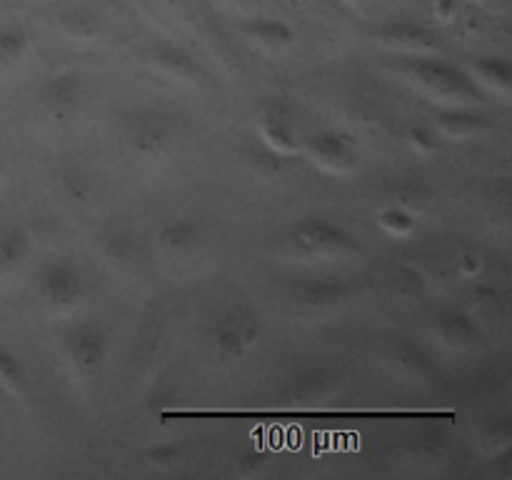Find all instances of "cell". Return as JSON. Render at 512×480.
<instances>
[{
	"mask_svg": "<svg viewBox=\"0 0 512 480\" xmlns=\"http://www.w3.org/2000/svg\"><path fill=\"white\" fill-rule=\"evenodd\" d=\"M398 68L420 85L428 93L440 95V98L453 100H483V90L475 83L473 75L465 73L463 68L445 60L433 58L428 53H408L398 60Z\"/></svg>",
	"mask_w": 512,
	"mask_h": 480,
	"instance_id": "cell-1",
	"label": "cell"
},
{
	"mask_svg": "<svg viewBox=\"0 0 512 480\" xmlns=\"http://www.w3.org/2000/svg\"><path fill=\"white\" fill-rule=\"evenodd\" d=\"M63 348L73 368L85 378H93L105 368L110 350V333L100 320L80 318L65 328Z\"/></svg>",
	"mask_w": 512,
	"mask_h": 480,
	"instance_id": "cell-2",
	"label": "cell"
},
{
	"mask_svg": "<svg viewBox=\"0 0 512 480\" xmlns=\"http://www.w3.org/2000/svg\"><path fill=\"white\" fill-rule=\"evenodd\" d=\"M38 293L53 308H75L85 295V275L73 258H48L38 270Z\"/></svg>",
	"mask_w": 512,
	"mask_h": 480,
	"instance_id": "cell-3",
	"label": "cell"
},
{
	"mask_svg": "<svg viewBox=\"0 0 512 480\" xmlns=\"http://www.w3.org/2000/svg\"><path fill=\"white\" fill-rule=\"evenodd\" d=\"M293 245L305 255H358L360 245L340 225L323 218L300 220L293 228Z\"/></svg>",
	"mask_w": 512,
	"mask_h": 480,
	"instance_id": "cell-4",
	"label": "cell"
},
{
	"mask_svg": "<svg viewBox=\"0 0 512 480\" xmlns=\"http://www.w3.org/2000/svg\"><path fill=\"white\" fill-rule=\"evenodd\" d=\"M125 138L140 155H160L173 143V125L155 110H135L125 123Z\"/></svg>",
	"mask_w": 512,
	"mask_h": 480,
	"instance_id": "cell-5",
	"label": "cell"
},
{
	"mask_svg": "<svg viewBox=\"0 0 512 480\" xmlns=\"http://www.w3.org/2000/svg\"><path fill=\"white\" fill-rule=\"evenodd\" d=\"M305 153L325 170L333 173H345L355 165V148L345 135L335 130H320L305 140Z\"/></svg>",
	"mask_w": 512,
	"mask_h": 480,
	"instance_id": "cell-6",
	"label": "cell"
},
{
	"mask_svg": "<svg viewBox=\"0 0 512 480\" xmlns=\"http://www.w3.org/2000/svg\"><path fill=\"white\" fill-rule=\"evenodd\" d=\"M85 83L80 73H58L48 78L43 85V105L53 118L68 120L70 115L78 113L80 103H83Z\"/></svg>",
	"mask_w": 512,
	"mask_h": 480,
	"instance_id": "cell-7",
	"label": "cell"
},
{
	"mask_svg": "<svg viewBox=\"0 0 512 480\" xmlns=\"http://www.w3.org/2000/svg\"><path fill=\"white\" fill-rule=\"evenodd\" d=\"M210 338H213V345L223 355H240L258 338V320L243 318L238 313H228L215 320Z\"/></svg>",
	"mask_w": 512,
	"mask_h": 480,
	"instance_id": "cell-8",
	"label": "cell"
},
{
	"mask_svg": "<svg viewBox=\"0 0 512 480\" xmlns=\"http://www.w3.org/2000/svg\"><path fill=\"white\" fill-rule=\"evenodd\" d=\"M385 45L405 50V53H430L440 45L438 33L428 25L413 23V20H390L378 30Z\"/></svg>",
	"mask_w": 512,
	"mask_h": 480,
	"instance_id": "cell-9",
	"label": "cell"
},
{
	"mask_svg": "<svg viewBox=\"0 0 512 480\" xmlns=\"http://www.w3.org/2000/svg\"><path fill=\"white\" fill-rule=\"evenodd\" d=\"M348 293V283H343L340 278H320V275L298 278V283H293V288H290L295 303L308 305V308H323V305L340 303V300L348 298Z\"/></svg>",
	"mask_w": 512,
	"mask_h": 480,
	"instance_id": "cell-10",
	"label": "cell"
},
{
	"mask_svg": "<svg viewBox=\"0 0 512 480\" xmlns=\"http://www.w3.org/2000/svg\"><path fill=\"white\" fill-rule=\"evenodd\" d=\"M260 135H263L265 145L280 155L298 150V135L288 118V108L280 103H270L260 113Z\"/></svg>",
	"mask_w": 512,
	"mask_h": 480,
	"instance_id": "cell-11",
	"label": "cell"
},
{
	"mask_svg": "<svg viewBox=\"0 0 512 480\" xmlns=\"http://www.w3.org/2000/svg\"><path fill=\"white\" fill-rule=\"evenodd\" d=\"M150 60H153V65H158L160 70H165V73L173 75V78L185 80V83H205V80H208V73H205L203 65H200L193 55L185 53V50L175 48V45H155V48L150 50Z\"/></svg>",
	"mask_w": 512,
	"mask_h": 480,
	"instance_id": "cell-12",
	"label": "cell"
},
{
	"mask_svg": "<svg viewBox=\"0 0 512 480\" xmlns=\"http://www.w3.org/2000/svg\"><path fill=\"white\" fill-rule=\"evenodd\" d=\"M435 328H438L440 338L445 343L455 345V348H473L475 343L483 340L478 325L473 323L468 313H463L460 308H445L435 315Z\"/></svg>",
	"mask_w": 512,
	"mask_h": 480,
	"instance_id": "cell-13",
	"label": "cell"
},
{
	"mask_svg": "<svg viewBox=\"0 0 512 480\" xmlns=\"http://www.w3.org/2000/svg\"><path fill=\"white\" fill-rule=\"evenodd\" d=\"M435 125L443 130L448 138H470V135L480 133V130L488 128V118L473 110L455 108V110H440L435 115Z\"/></svg>",
	"mask_w": 512,
	"mask_h": 480,
	"instance_id": "cell-14",
	"label": "cell"
},
{
	"mask_svg": "<svg viewBox=\"0 0 512 480\" xmlns=\"http://www.w3.org/2000/svg\"><path fill=\"white\" fill-rule=\"evenodd\" d=\"M30 250H33V240H30L28 230L5 228L0 233V275L20 268L28 260Z\"/></svg>",
	"mask_w": 512,
	"mask_h": 480,
	"instance_id": "cell-15",
	"label": "cell"
},
{
	"mask_svg": "<svg viewBox=\"0 0 512 480\" xmlns=\"http://www.w3.org/2000/svg\"><path fill=\"white\" fill-rule=\"evenodd\" d=\"M200 238H203V228L190 218L170 220L160 228V243L168 250H175V253H188L200 243Z\"/></svg>",
	"mask_w": 512,
	"mask_h": 480,
	"instance_id": "cell-16",
	"label": "cell"
},
{
	"mask_svg": "<svg viewBox=\"0 0 512 480\" xmlns=\"http://www.w3.org/2000/svg\"><path fill=\"white\" fill-rule=\"evenodd\" d=\"M473 73L478 75L480 83L493 85V90H503L508 93L512 85V68L505 58L498 55H488V58H475L473 60Z\"/></svg>",
	"mask_w": 512,
	"mask_h": 480,
	"instance_id": "cell-17",
	"label": "cell"
},
{
	"mask_svg": "<svg viewBox=\"0 0 512 480\" xmlns=\"http://www.w3.org/2000/svg\"><path fill=\"white\" fill-rule=\"evenodd\" d=\"M25 48H28V35L20 25H3L0 28V68H13L20 63Z\"/></svg>",
	"mask_w": 512,
	"mask_h": 480,
	"instance_id": "cell-18",
	"label": "cell"
},
{
	"mask_svg": "<svg viewBox=\"0 0 512 480\" xmlns=\"http://www.w3.org/2000/svg\"><path fill=\"white\" fill-rule=\"evenodd\" d=\"M0 385L10 393H23L28 388V373L18 355L0 343Z\"/></svg>",
	"mask_w": 512,
	"mask_h": 480,
	"instance_id": "cell-19",
	"label": "cell"
},
{
	"mask_svg": "<svg viewBox=\"0 0 512 480\" xmlns=\"http://www.w3.org/2000/svg\"><path fill=\"white\" fill-rule=\"evenodd\" d=\"M378 223L385 233L395 235V238H408V235H413L415 228H418V220H415V215L410 213L408 208H403V205L385 208L383 213L378 215Z\"/></svg>",
	"mask_w": 512,
	"mask_h": 480,
	"instance_id": "cell-20",
	"label": "cell"
},
{
	"mask_svg": "<svg viewBox=\"0 0 512 480\" xmlns=\"http://www.w3.org/2000/svg\"><path fill=\"white\" fill-rule=\"evenodd\" d=\"M510 438H512V420L508 413L493 415V418L485 420L483 428H480V440H483L488 448H493V453L495 450H508Z\"/></svg>",
	"mask_w": 512,
	"mask_h": 480,
	"instance_id": "cell-21",
	"label": "cell"
},
{
	"mask_svg": "<svg viewBox=\"0 0 512 480\" xmlns=\"http://www.w3.org/2000/svg\"><path fill=\"white\" fill-rule=\"evenodd\" d=\"M105 255L115 263H130L138 255V238L130 230H113L105 238Z\"/></svg>",
	"mask_w": 512,
	"mask_h": 480,
	"instance_id": "cell-22",
	"label": "cell"
},
{
	"mask_svg": "<svg viewBox=\"0 0 512 480\" xmlns=\"http://www.w3.org/2000/svg\"><path fill=\"white\" fill-rule=\"evenodd\" d=\"M248 33L265 45H285L293 40V28L283 20H258V23L248 25Z\"/></svg>",
	"mask_w": 512,
	"mask_h": 480,
	"instance_id": "cell-23",
	"label": "cell"
},
{
	"mask_svg": "<svg viewBox=\"0 0 512 480\" xmlns=\"http://www.w3.org/2000/svg\"><path fill=\"white\" fill-rule=\"evenodd\" d=\"M425 360L428 358L423 355V350L415 348V345H410V343L395 345V363L408 365L413 373H425V370H428V363H425Z\"/></svg>",
	"mask_w": 512,
	"mask_h": 480,
	"instance_id": "cell-24",
	"label": "cell"
},
{
	"mask_svg": "<svg viewBox=\"0 0 512 480\" xmlns=\"http://www.w3.org/2000/svg\"><path fill=\"white\" fill-rule=\"evenodd\" d=\"M150 463L158 465V468H173L180 460V448L178 445H158L148 453Z\"/></svg>",
	"mask_w": 512,
	"mask_h": 480,
	"instance_id": "cell-25",
	"label": "cell"
},
{
	"mask_svg": "<svg viewBox=\"0 0 512 480\" xmlns=\"http://www.w3.org/2000/svg\"><path fill=\"white\" fill-rule=\"evenodd\" d=\"M480 268H483V258H480L478 253H473V250H468V253L460 258V270H463L465 275H478Z\"/></svg>",
	"mask_w": 512,
	"mask_h": 480,
	"instance_id": "cell-26",
	"label": "cell"
},
{
	"mask_svg": "<svg viewBox=\"0 0 512 480\" xmlns=\"http://www.w3.org/2000/svg\"><path fill=\"white\" fill-rule=\"evenodd\" d=\"M410 138H413V145H418L420 150H433L435 148L433 138H430V133L425 128H413Z\"/></svg>",
	"mask_w": 512,
	"mask_h": 480,
	"instance_id": "cell-27",
	"label": "cell"
},
{
	"mask_svg": "<svg viewBox=\"0 0 512 480\" xmlns=\"http://www.w3.org/2000/svg\"><path fill=\"white\" fill-rule=\"evenodd\" d=\"M440 20H450L455 15V3L453 0H438V8H435Z\"/></svg>",
	"mask_w": 512,
	"mask_h": 480,
	"instance_id": "cell-28",
	"label": "cell"
},
{
	"mask_svg": "<svg viewBox=\"0 0 512 480\" xmlns=\"http://www.w3.org/2000/svg\"><path fill=\"white\" fill-rule=\"evenodd\" d=\"M0 178H3V163H0Z\"/></svg>",
	"mask_w": 512,
	"mask_h": 480,
	"instance_id": "cell-29",
	"label": "cell"
},
{
	"mask_svg": "<svg viewBox=\"0 0 512 480\" xmlns=\"http://www.w3.org/2000/svg\"><path fill=\"white\" fill-rule=\"evenodd\" d=\"M500 3H505V0H500Z\"/></svg>",
	"mask_w": 512,
	"mask_h": 480,
	"instance_id": "cell-30",
	"label": "cell"
}]
</instances>
